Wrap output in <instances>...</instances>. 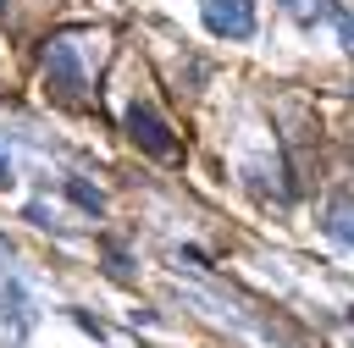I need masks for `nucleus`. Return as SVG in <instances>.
Returning <instances> with one entry per match:
<instances>
[{
  "label": "nucleus",
  "instance_id": "6e6552de",
  "mask_svg": "<svg viewBox=\"0 0 354 348\" xmlns=\"http://www.w3.org/2000/svg\"><path fill=\"white\" fill-rule=\"evenodd\" d=\"M6 6H11V0H0V11H6Z\"/></svg>",
  "mask_w": 354,
  "mask_h": 348
},
{
  "label": "nucleus",
  "instance_id": "7ed1b4c3",
  "mask_svg": "<svg viewBox=\"0 0 354 348\" xmlns=\"http://www.w3.org/2000/svg\"><path fill=\"white\" fill-rule=\"evenodd\" d=\"M127 138H133L144 155H160V160L177 155V138H171V127L155 116V105H127Z\"/></svg>",
  "mask_w": 354,
  "mask_h": 348
},
{
  "label": "nucleus",
  "instance_id": "39448f33",
  "mask_svg": "<svg viewBox=\"0 0 354 348\" xmlns=\"http://www.w3.org/2000/svg\"><path fill=\"white\" fill-rule=\"evenodd\" d=\"M66 199H72V204H83L88 215H100V210H105V199H100V188H88V182H77V177H66Z\"/></svg>",
  "mask_w": 354,
  "mask_h": 348
},
{
  "label": "nucleus",
  "instance_id": "0eeeda50",
  "mask_svg": "<svg viewBox=\"0 0 354 348\" xmlns=\"http://www.w3.org/2000/svg\"><path fill=\"white\" fill-rule=\"evenodd\" d=\"M6 177H11V166H6V155H0V182H6Z\"/></svg>",
  "mask_w": 354,
  "mask_h": 348
},
{
  "label": "nucleus",
  "instance_id": "423d86ee",
  "mask_svg": "<svg viewBox=\"0 0 354 348\" xmlns=\"http://www.w3.org/2000/svg\"><path fill=\"white\" fill-rule=\"evenodd\" d=\"M332 22H337V39H343V50L354 55V17H348V11H332Z\"/></svg>",
  "mask_w": 354,
  "mask_h": 348
},
{
  "label": "nucleus",
  "instance_id": "f03ea898",
  "mask_svg": "<svg viewBox=\"0 0 354 348\" xmlns=\"http://www.w3.org/2000/svg\"><path fill=\"white\" fill-rule=\"evenodd\" d=\"M199 17L216 39H254V0H199Z\"/></svg>",
  "mask_w": 354,
  "mask_h": 348
},
{
  "label": "nucleus",
  "instance_id": "20e7f679",
  "mask_svg": "<svg viewBox=\"0 0 354 348\" xmlns=\"http://www.w3.org/2000/svg\"><path fill=\"white\" fill-rule=\"evenodd\" d=\"M326 238L343 243V249H354V199H332L326 204Z\"/></svg>",
  "mask_w": 354,
  "mask_h": 348
},
{
  "label": "nucleus",
  "instance_id": "f257e3e1",
  "mask_svg": "<svg viewBox=\"0 0 354 348\" xmlns=\"http://www.w3.org/2000/svg\"><path fill=\"white\" fill-rule=\"evenodd\" d=\"M44 77H50V88H61L66 99H77V94L88 88V66H83V39H77V33H55V39L44 44Z\"/></svg>",
  "mask_w": 354,
  "mask_h": 348
}]
</instances>
